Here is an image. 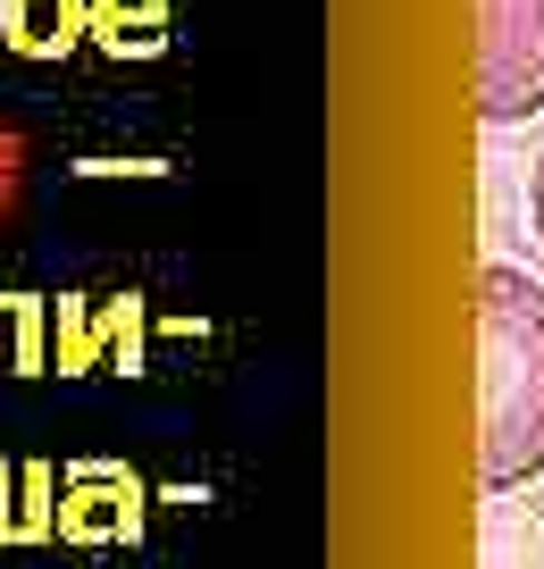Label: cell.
Returning a JSON list of instances; mask_svg holds the SVG:
<instances>
[{
  "instance_id": "6da1fadb",
  "label": "cell",
  "mask_w": 544,
  "mask_h": 569,
  "mask_svg": "<svg viewBox=\"0 0 544 569\" xmlns=\"http://www.w3.org/2000/svg\"><path fill=\"white\" fill-rule=\"evenodd\" d=\"M477 478L486 495L544 478V284L511 260L477 277Z\"/></svg>"
},
{
  "instance_id": "3957f363",
  "label": "cell",
  "mask_w": 544,
  "mask_h": 569,
  "mask_svg": "<svg viewBox=\"0 0 544 569\" xmlns=\"http://www.w3.org/2000/svg\"><path fill=\"white\" fill-rule=\"evenodd\" d=\"M527 227H536V243H544V160H536V177H527Z\"/></svg>"
},
{
  "instance_id": "7a4b0ae2",
  "label": "cell",
  "mask_w": 544,
  "mask_h": 569,
  "mask_svg": "<svg viewBox=\"0 0 544 569\" xmlns=\"http://www.w3.org/2000/svg\"><path fill=\"white\" fill-rule=\"evenodd\" d=\"M544 109V0H477V118L527 126Z\"/></svg>"
}]
</instances>
